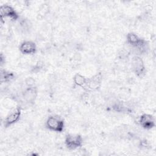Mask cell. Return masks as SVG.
<instances>
[{
	"instance_id": "obj_1",
	"label": "cell",
	"mask_w": 156,
	"mask_h": 156,
	"mask_svg": "<svg viewBox=\"0 0 156 156\" xmlns=\"http://www.w3.org/2000/svg\"><path fill=\"white\" fill-rule=\"evenodd\" d=\"M46 126L50 130L61 132L63 130L65 123L63 120L58 116H50L46 121Z\"/></svg>"
},
{
	"instance_id": "obj_2",
	"label": "cell",
	"mask_w": 156,
	"mask_h": 156,
	"mask_svg": "<svg viewBox=\"0 0 156 156\" xmlns=\"http://www.w3.org/2000/svg\"><path fill=\"white\" fill-rule=\"evenodd\" d=\"M127 42L132 47L138 49L140 52H143L146 47V41L140 38L136 34L130 32L126 37Z\"/></svg>"
},
{
	"instance_id": "obj_3",
	"label": "cell",
	"mask_w": 156,
	"mask_h": 156,
	"mask_svg": "<svg viewBox=\"0 0 156 156\" xmlns=\"http://www.w3.org/2000/svg\"><path fill=\"white\" fill-rule=\"evenodd\" d=\"M65 143L68 149L74 150L82 146L83 138L78 134H67L65 136Z\"/></svg>"
},
{
	"instance_id": "obj_4",
	"label": "cell",
	"mask_w": 156,
	"mask_h": 156,
	"mask_svg": "<svg viewBox=\"0 0 156 156\" xmlns=\"http://www.w3.org/2000/svg\"><path fill=\"white\" fill-rule=\"evenodd\" d=\"M132 68L134 73L140 77L145 75L146 68L142 58L139 56H135L132 59Z\"/></svg>"
},
{
	"instance_id": "obj_5",
	"label": "cell",
	"mask_w": 156,
	"mask_h": 156,
	"mask_svg": "<svg viewBox=\"0 0 156 156\" xmlns=\"http://www.w3.org/2000/svg\"><path fill=\"white\" fill-rule=\"evenodd\" d=\"M0 14L1 20L5 18H10L12 20H16L18 18V15L15 9L10 5L7 4L2 5L0 8Z\"/></svg>"
},
{
	"instance_id": "obj_6",
	"label": "cell",
	"mask_w": 156,
	"mask_h": 156,
	"mask_svg": "<svg viewBox=\"0 0 156 156\" xmlns=\"http://www.w3.org/2000/svg\"><path fill=\"white\" fill-rule=\"evenodd\" d=\"M21 116V108L20 107H16L13 109L6 116L4 119V126L6 127L15 124L20 120Z\"/></svg>"
},
{
	"instance_id": "obj_7",
	"label": "cell",
	"mask_w": 156,
	"mask_h": 156,
	"mask_svg": "<svg viewBox=\"0 0 156 156\" xmlns=\"http://www.w3.org/2000/svg\"><path fill=\"white\" fill-rule=\"evenodd\" d=\"M138 122L140 126L145 129H151L155 126L154 118L148 113L141 115L139 118Z\"/></svg>"
},
{
	"instance_id": "obj_8",
	"label": "cell",
	"mask_w": 156,
	"mask_h": 156,
	"mask_svg": "<svg viewBox=\"0 0 156 156\" xmlns=\"http://www.w3.org/2000/svg\"><path fill=\"white\" fill-rule=\"evenodd\" d=\"M19 49L23 54H34L36 52L37 46L35 43L32 41H24L20 44Z\"/></svg>"
},
{
	"instance_id": "obj_9",
	"label": "cell",
	"mask_w": 156,
	"mask_h": 156,
	"mask_svg": "<svg viewBox=\"0 0 156 156\" xmlns=\"http://www.w3.org/2000/svg\"><path fill=\"white\" fill-rule=\"evenodd\" d=\"M102 81V76L101 74H96L93 77L88 79L87 83L85 88L88 90L94 91L98 90L101 86Z\"/></svg>"
},
{
	"instance_id": "obj_10",
	"label": "cell",
	"mask_w": 156,
	"mask_h": 156,
	"mask_svg": "<svg viewBox=\"0 0 156 156\" xmlns=\"http://www.w3.org/2000/svg\"><path fill=\"white\" fill-rule=\"evenodd\" d=\"M37 90L36 87H27L24 91L23 96L24 99L28 103H33L37 97Z\"/></svg>"
},
{
	"instance_id": "obj_11",
	"label": "cell",
	"mask_w": 156,
	"mask_h": 156,
	"mask_svg": "<svg viewBox=\"0 0 156 156\" xmlns=\"http://www.w3.org/2000/svg\"><path fill=\"white\" fill-rule=\"evenodd\" d=\"M87 80H88V78H86L85 77H84L83 76L79 73L75 74L73 77V81L74 83L77 86L83 87V88L85 87L87 83Z\"/></svg>"
},
{
	"instance_id": "obj_12",
	"label": "cell",
	"mask_w": 156,
	"mask_h": 156,
	"mask_svg": "<svg viewBox=\"0 0 156 156\" xmlns=\"http://www.w3.org/2000/svg\"><path fill=\"white\" fill-rule=\"evenodd\" d=\"M14 77V74L12 73L7 72L6 71H2L1 73V82H8L13 79Z\"/></svg>"
},
{
	"instance_id": "obj_13",
	"label": "cell",
	"mask_w": 156,
	"mask_h": 156,
	"mask_svg": "<svg viewBox=\"0 0 156 156\" xmlns=\"http://www.w3.org/2000/svg\"><path fill=\"white\" fill-rule=\"evenodd\" d=\"M26 84L28 87H34V84H35V80L31 78H27L26 80Z\"/></svg>"
}]
</instances>
